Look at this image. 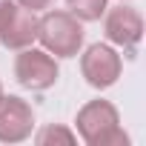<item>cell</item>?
<instances>
[{
    "mask_svg": "<svg viewBox=\"0 0 146 146\" xmlns=\"http://www.w3.org/2000/svg\"><path fill=\"white\" fill-rule=\"evenodd\" d=\"M78 135L89 146H126L129 135L120 129V115L109 100H89L78 112Z\"/></svg>",
    "mask_w": 146,
    "mask_h": 146,
    "instance_id": "6da1fadb",
    "label": "cell"
},
{
    "mask_svg": "<svg viewBox=\"0 0 146 146\" xmlns=\"http://www.w3.org/2000/svg\"><path fill=\"white\" fill-rule=\"evenodd\" d=\"M83 26L72 12H46L37 20V40L54 57H75L83 46Z\"/></svg>",
    "mask_w": 146,
    "mask_h": 146,
    "instance_id": "7a4b0ae2",
    "label": "cell"
},
{
    "mask_svg": "<svg viewBox=\"0 0 146 146\" xmlns=\"http://www.w3.org/2000/svg\"><path fill=\"white\" fill-rule=\"evenodd\" d=\"M57 75H60V69L46 49H32V46L20 49V54L15 60V78L23 89L43 92V89L54 86Z\"/></svg>",
    "mask_w": 146,
    "mask_h": 146,
    "instance_id": "3957f363",
    "label": "cell"
},
{
    "mask_svg": "<svg viewBox=\"0 0 146 146\" xmlns=\"http://www.w3.org/2000/svg\"><path fill=\"white\" fill-rule=\"evenodd\" d=\"M80 72H83V78H86L89 86H95V89H109V86H115L117 78H120L123 60H120V54H117L112 46L95 43V46H89V49L83 52V57H80Z\"/></svg>",
    "mask_w": 146,
    "mask_h": 146,
    "instance_id": "277c9868",
    "label": "cell"
},
{
    "mask_svg": "<svg viewBox=\"0 0 146 146\" xmlns=\"http://www.w3.org/2000/svg\"><path fill=\"white\" fill-rule=\"evenodd\" d=\"M35 129L32 106L17 95H3L0 100V143H20Z\"/></svg>",
    "mask_w": 146,
    "mask_h": 146,
    "instance_id": "5b68a950",
    "label": "cell"
},
{
    "mask_svg": "<svg viewBox=\"0 0 146 146\" xmlns=\"http://www.w3.org/2000/svg\"><path fill=\"white\" fill-rule=\"evenodd\" d=\"M103 32H106L109 43H115V46L126 49L129 54H135V49L143 37V17L132 6H117V9H112L106 15Z\"/></svg>",
    "mask_w": 146,
    "mask_h": 146,
    "instance_id": "8992f818",
    "label": "cell"
},
{
    "mask_svg": "<svg viewBox=\"0 0 146 146\" xmlns=\"http://www.w3.org/2000/svg\"><path fill=\"white\" fill-rule=\"evenodd\" d=\"M35 40H37V17H35V12L17 6V12L6 23V29L0 32V43L12 52H20V49L32 46Z\"/></svg>",
    "mask_w": 146,
    "mask_h": 146,
    "instance_id": "52a82bcc",
    "label": "cell"
},
{
    "mask_svg": "<svg viewBox=\"0 0 146 146\" xmlns=\"http://www.w3.org/2000/svg\"><path fill=\"white\" fill-rule=\"evenodd\" d=\"M69 12L75 15L80 23H92V20H100L103 12H106V0H66Z\"/></svg>",
    "mask_w": 146,
    "mask_h": 146,
    "instance_id": "ba28073f",
    "label": "cell"
},
{
    "mask_svg": "<svg viewBox=\"0 0 146 146\" xmlns=\"http://www.w3.org/2000/svg\"><path fill=\"white\" fill-rule=\"evenodd\" d=\"M37 146H52V143H63V146H75V140H78V135L72 132V129H66V126H43L40 132H37Z\"/></svg>",
    "mask_w": 146,
    "mask_h": 146,
    "instance_id": "9c48e42d",
    "label": "cell"
},
{
    "mask_svg": "<svg viewBox=\"0 0 146 146\" xmlns=\"http://www.w3.org/2000/svg\"><path fill=\"white\" fill-rule=\"evenodd\" d=\"M15 12H17V3H15V0H0V32L6 29V23L12 20Z\"/></svg>",
    "mask_w": 146,
    "mask_h": 146,
    "instance_id": "30bf717a",
    "label": "cell"
},
{
    "mask_svg": "<svg viewBox=\"0 0 146 146\" xmlns=\"http://www.w3.org/2000/svg\"><path fill=\"white\" fill-rule=\"evenodd\" d=\"M20 9H29V12H40V9H49L52 0H15Z\"/></svg>",
    "mask_w": 146,
    "mask_h": 146,
    "instance_id": "8fae6325",
    "label": "cell"
},
{
    "mask_svg": "<svg viewBox=\"0 0 146 146\" xmlns=\"http://www.w3.org/2000/svg\"><path fill=\"white\" fill-rule=\"evenodd\" d=\"M3 95H6V92H3V83H0V100H3Z\"/></svg>",
    "mask_w": 146,
    "mask_h": 146,
    "instance_id": "7c38bea8",
    "label": "cell"
}]
</instances>
